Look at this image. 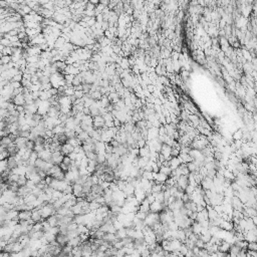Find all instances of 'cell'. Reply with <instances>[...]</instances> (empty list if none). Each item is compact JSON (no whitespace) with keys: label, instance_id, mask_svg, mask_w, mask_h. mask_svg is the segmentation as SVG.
Returning <instances> with one entry per match:
<instances>
[{"label":"cell","instance_id":"5bb4252c","mask_svg":"<svg viewBox=\"0 0 257 257\" xmlns=\"http://www.w3.org/2000/svg\"><path fill=\"white\" fill-rule=\"evenodd\" d=\"M7 152L9 154V157H16L18 153H19V149H18L16 145L13 143L12 145H10V146L7 148Z\"/></svg>","mask_w":257,"mask_h":257},{"label":"cell","instance_id":"ba28073f","mask_svg":"<svg viewBox=\"0 0 257 257\" xmlns=\"http://www.w3.org/2000/svg\"><path fill=\"white\" fill-rule=\"evenodd\" d=\"M51 154H52V152L50 151V150L45 149V150H43L41 153L38 154V158L41 159V160H43V161H45V162L51 163L50 162V161H51Z\"/></svg>","mask_w":257,"mask_h":257},{"label":"cell","instance_id":"e575fe53","mask_svg":"<svg viewBox=\"0 0 257 257\" xmlns=\"http://www.w3.org/2000/svg\"><path fill=\"white\" fill-rule=\"evenodd\" d=\"M8 158H9V154H8L7 150H4V151H2L1 153H0V162H2V161H6Z\"/></svg>","mask_w":257,"mask_h":257},{"label":"cell","instance_id":"52a82bcc","mask_svg":"<svg viewBox=\"0 0 257 257\" xmlns=\"http://www.w3.org/2000/svg\"><path fill=\"white\" fill-rule=\"evenodd\" d=\"M62 160H63V156L60 152H52L50 162L53 164V165L60 166V164L62 162Z\"/></svg>","mask_w":257,"mask_h":257},{"label":"cell","instance_id":"d590c367","mask_svg":"<svg viewBox=\"0 0 257 257\" xmlns=\"http://www.w3.org/2000/svg\"><path fill=\"white\" fill-rule=\"evenodd\" d=\"M188 250H189V249H188V247L186 246L185 244H182V245H181V247H180V248H179V253H180L183 257H185L186 253H187V252H188Z\"/></svg>","mask_w":257,"mask_h":257},{"label":"cell","instance_id":"6da1fadb","mask_svg":"<svg viewBox=\"0 0 257 257\" xmlns=\"http://www.w3.org/2000/svg\"><path fill=\"white\" fill-rule=\"evenodd\" d=\"M39 212L41 214V217L43 220H46L48 217L55 214V209L51 203H45L41 208L39 209Z\"/></svg>","mask_w":257,"mask_h":257},{"label":"cell","instance_id":"8fae6325","mask_svg":"<svg viewBox=\"0 0 257 257\" xmlns=\"http://www.w3.org/2000/svg\"><path fill=\"white\" fill-rule=\"evenodd\" d=\"M31 220L34 223H41L42 221H44L42 219L39 210H36V209H33L32 213H31Z\"/></svg>","mask_w":257,"mask_h":257},{"label":"cell","instance_id":"2e32d148","mask_svg":"<svg viewBox=\"0 0 257 257\" xmlns=\"http://www.w3.org/2000/svg\"><path fill=\"white\" fill-rule=\"evenodd\" d=\"M181 161L180 159L177 157V158H171L169 160V167L171 168V170H175L181 165Z\"/></svg>","mask_w":257,"mask_h":257},{"label":"cell","instance_id":"7c38bea8","mask_svg":"<svg viewBox=\"0 0 257 257\" xmlns=\"http://www.w3.org/2000/svg\"><path fill=\"white\" fill-rule=\"evenodd\" d=\"M31 213L32 211H21V212H18V221L19 220H24V221H27V220L31 219Z\"/></svg>","mask_w":257,"mask_h":257},{"label":"cell","instance_id":"f35d334b","mask_svg":"<svg viewBox=\"0 0 257 257\" xmlns=\"http://www.w3.org/2000/svg\"><path fill=\"white\" fill-rule=\"evenodd\" d=\"M74 97H76V99H81L83 97V95H85L83 90H74Z\"/></svg>","mask_w":257,"mask_h":257},{"label":"cell","instance_id":"603a6c76","mask_svg":"<svg viewBox=\"0 0 257 257\" xmlns=\"http://www.w3.org/2000/svg\"><path fill=\"white\" fill-rule=\"evenodd\" d=\"M163 191V184H159L157 182H155L154 185H152L151 187V192L152 193H159Z\"/></svg>","mask_w":257,"mask_h":257},{"label":"cell","instance_id":"b9f144b4","mask_svg":"<svg viewBox=\"0 0 257 257\" xmlns=\"http://www.w3.org/2000/svg\"><path fill=\"white\" fill-rule=\"evenodd\" d=\"M10 86L13 90H15V88H21V85H20V83H17V81H10Z\"/></svg>","mask_w":257,"mask_h":257},{"label":"cell","instance_id":"7a4b0ae2","mask_svg":"<svg viewBox=\"0 0 257 257\" xmlns=\"http://www.w3.org/2000/svg\"><path fill=\"white\" fill-rule=\"evenodd\" d=\"M55 241L60 247H64L69 244V238L67 234H62V233H57L55 235Z\"/></svg>","mask_w":257,"mask_h":257},{"label":"cell","instance_id":"83f0119b","mask_svg":"<svg viewBox=\"0 0 257 257\" xmlns=\"http://www.w3.org/2000/svg\"><path fill=\"white\" fill-rule=\"evenodd\" d=\"M99 207H101V205H99V204L97 203V202H95V201H92V202H90V203H88V208H90V212H95V211H97Z\"/></svg>","mask_w":257,"mask_h":257},{"label":"cell","instance_id":"d6986e66","mask_svg":"<svg viewBox=\"0 0 257 257\" xmlns=\"http://www.w3.org/2000/svg\"><path fill=\"white\" fill-rule=\"evenodd\" d=\"M81 244V237L79 236H77V237H74V238H71V239H69V242L67 245H69L70 247H78L79 245Z\"/></svg>","mask_w":257,"mask_h":257},{"label":"cell","instance_id":"74e56055","mask_svg":"<svg viewBox=\"0 0 257 257\" xmlns=\"http://www.w3.org/2000/svg\"><path fill=\"white\" fill-rule=\"evenodd\" d=\"M63 195H72V185H67V188L63 190Z\"/></svg>","mask_w":257,"mask_h":257},{"label":"cell","instance_id":"3957f363","mask_svg":"<svg viewBox=\"0 0 257 257\" xmlns=\"http://www.w3.org/2000/svg\"><path fill=\"white\" fill-rule=\"evenodd\" d=\"M171 151H172L171 146H169V145H167V144H162V148H161L160 154L164 157V159H165L166 161H169L170 159L172 158Z\"/></svg>","mask_w":257,"mask_h":257},{"label":"cell","instance_id":"e0dca14e","mask_svg":"<svg viewBox=\"0 0 257 257\" xmlns=\"http://www.w3.org/2000/svg\"><path fill=\"white\" fill-rule=\"evenodd\" d=\"M25 142H26V139L17 137L16 140L14 141V144L16 145L18 149L21 150V149H25Z\"/></svg>","mask_w":257,"mask_h":257},{"label":"cell","instance_id":"ab89813d","mask_svg":"<svg viewBox=\"0 0 257 257\" xmlns=\"http://www.w3.org/2000/svg\"><path fill=\"white\" fill-rule=\"evenodd\" d=\"M181 200H182V202H183L184 204L187 203V202H189V201H191V199H190V195H188L187 193L184 192V194L182 195V197H181Z\"/></svg>","mask_w":257,"mask_h":257},{"label":"cell","instance_id":"9c48e42d","mask_svg":"<svg viewBox=\"0 0 257 257\" xmlns=\"http://www.w3.org/2000/svg\"><path fill=\"white\" fill-rule=\"evenodd\" d=\"M74 148L71 146V145H69V143H67V144L64 145H61V150H60V153L62 154V156H69V155L70 153H72L74 152Z\"/></svg>","mask_w":257,"mask_h":257},{"label":"cell","instance_id":"f1b7e54d","mask_svg":"<svg viewBox=\"0 0 257 257\" xmlns=\"http://www.w3.org/2000/svg\"><path fill=\"white\" fill-rule=\"evenodd\" d=\"M11 62V56L10 55H2L0 58V64L2 65H7Z\"/></svg>","mask_w":257,"mask_h":257},{"label":"cell","instance_id":"30bf717a","mask_svg":"<svg viewBox=\"0 0 257 257\" xmlns=\"http://www.w3.org/2000/svg\"><path fill=\"white\" fill-rule=\"evenodd\" d=\"M12 144H13V142H12V140L9 138V136H4V137H2L1 139H0V146L5 150H7V148Z\"/></svg>","mask_w":257,"mask_h":257},{"label":"cell","instance_id":"4dcf8cb0","mask_svg":"<svg viewBox=\"0 0 257 257\" xmlns=\"http://www.w3.org/2000/svg\"><path fill=\"white\" fill-rule=\"evenodd\" d=\"M242 137H243V132L242 130H237L236 132H234L233 134V140L234 141H241L242 140Z\"/></svg>","mask_w":257,"mask_h":257},{"label":"cell","instance_id":"44dd1931","mask_svg":"<svg viewBox=\"0 0 257 257\" xmlns=\"http://www.w3.org/2000/svg\"><path fill=\"white\" fill-rule=\"evenodd\" d=\"M27 181H28V179L26 178L25 175H19V178H18L16 184L18 187H23V186H26Z\"/></svg>","mask_w":257,"mask_h":257},{"label":"cell","instance_id":"f6af8a7d","mask_svg":"<svg viewBox=\"0 0 257 257\" xmlns=\"http://www.w3.org/2000/svg\"><path fill=\"white\" fill-rule=\"evenodd\" d=\"M15 110H16V111H18V113H23L24 111V106H15Z\"/></svg>","mask_w":257,"mask_h":257},{"label":"cell","instance_id":"8d00e7d4","mask_svg":"<svg viewBox=\"0 0 257 257\" xmlns=\"http://www.w3.org/2000/svg\"><path fill=\"white\" fill-rule=\"evenodd\" d=\"M247 250H250V251H256L257 250L256 242H248V244H247Z\"/></svg>","mask_w":257,"mask_h":257},{"label":"cell","instance_id":"d6a6232c","mask_svg":"<svg viewBox=\"0 0 257 257\" xmlns=\"http://www.w3.org/2000/svg\"><path fill=\"white\" fill-rule=\"evenodd\" d=\"M135 217L138 218V219L141 220V221H145V219H146V217H147V213L140 212V211H138V212L135 213Z\"/></svg>","mask_w":257,"mask_h":257},{"label":"cell","instance_id":"4fadbf2b","mask_svg":"<svg viewBox=\"0 0 257 257\" xmlns=\"http://www.w3.org/2000/svg\"><path fill=\"white\" fill-rule=\"evenodd\" d=\"M231 244L227 241H221L219 245H218V252H229Z\"/></svg>","mask_w":257,"mask_h":257},{"label":"cell","instance_id":"60d3db41","mask_svg":"<svg viewBox=\"0 0 257 257\" xmlns=\"http://www.w3.org/2000/svg\"><path fill=\"white\" fill-rule=\"evenodd\" d=\"M195 246L198 247V248H200V249H204V247H205V243H204L201 239H198L196 242H195Z\"/></svg>","mask_w":257,"mask_h":257},{"label":"cell","instance_id":"ac0fdd59","mask_svg":"<svg viewBox=\"0 0 257 257\" xmlns=\"http://www.w3.org/2000/svg\"><path fill=\"white\" fill-rule=\"evenodd\" d=\"M45 221L48 223L50 227H57L58 226V221H57V218H56L55 214L50 216V217H48Z\"/></svg>","mask_w":257,"mask_h":257},{"label":"cell","instance_id":"8992f818","mask_svg":"<svg viewBox=\"0 0 257 257\" xmlns=\"http://www.w3.org/2000/svg\"><path fill=\"white\" fill-rule=\"evenodd\" d=\"M6 167H7V170H10L11 172L14 171L18 167L16 157H9L7 160H6Z\"/></svg>","mask_w":257,"mask_h":257},{"label":"cell","instance_id":"836d02e7","mask_svg":"<svg viewBox=\"0 0 257 257\" xmlns=\"http://www.w3.org/2000/svg\"><path fill=\"white\" fill-rule=\"evenodd\" d=\"M34 142H32V141H29V140H26L25 142V149L28 150V151H33V149H34Z\"/></svg>","mask_w":257,"mask_h":257},{"label":"cell","instance_id":"ee69618b","mask_svg":"<svg viewBox=\"0 0 257 257\" xmlns=\"http://www.w3.org/2000/svg\"><path fill=\"white\" fill-rule=\"evenodd\" d=\"M146 90L150 92V94H154V92H155V85H152V83H151V85H148Z\"/></svg>","mask_w":257,"mask_h":257},{"label":"cell","instance_id":"7bdbcfd3","mask_svg":"<svg viewBox=\"0 0 257 257\" xmlns=\"http://www.w3.org/2000/svg\"><path fill=\"white\" fill-rule=\"evenodd\" d=\"M48 92H49V95H51V97H55V95H57V88H51L50 90H48Z\"/></svg>","mask_w":257,"mask_h":257},{"label":"cell","instance_id":"d4e9b609","mask_svg":"<svg viewBox=\"0 0 257 257\" xmlns=\"http://www.w3.org/2000/svg\"><path fill=\"white\" fill-rule=\"evenodd\" d=\"M187 165V169L189 173H195V172H199V169L200 168H198L196 165H195L194 162H190L188 164H186Z\"/></svg>","mask_w":257,"mask_h":257},{"label":"cell","instance_id":"5b68a950","mask_svg":"<svg viewBox=\"0 0 257 257\" xmlns=\"http://www.w3.org/2000/svg\"><path fill=\"white\" fill-rule=\"evenodd\" d=\"M200 186L203 190H212L213 189V179L208 178V177H204V179L201 181Z\"/></svg>","mask_w":257,"mask_h":257},{"label":"cell","instance_id":"9a60e30c","mask_svg":"<svg viewBox=\"0 0 257 257\" xmlns=\"http://www.w3.org/2000/svg\"><path fill=\"white\" fill-rule=\"evenodd\" d=\"M12 103L14 104V106H24L25 104V99H24V97L22 94L18 95H16V97H14V99H13Z\"/></svg>","mask_w":257,"mask_h":257},{"label":"cell","instance_id":"4316f807","mask_svg":"<svg viewBox=\"0 0 257 257\" xmlns=\"http://www.w3.org/2000/svg\"><path fill=\"white\" fill-rule=\"evenodd\" d=\"M71 257H83V252H81V247H74L71 251Z\"/></svg>","mask_w":257,"mask_h":257},{"label":"cell","instance_id":"7402d4cb","mask_svg":"<svg viewBox=\"0 0 257 257\" xmlns=\"http://www.w3.org/2000/svg\"><path fill=\"white\" fill-rule=\"evenodd\" d=\"M76 138L78 139L79 142H81V144H83V143L86 142V141H88V139H90V135H88V133H86V132H83V131L81 134H78V135L76 136Z\"/></svg>","mask_w":257,"mask_h":257},{"label":"cell","instance_id":"277c9868","mask_svg":"<svg viewBox=\"0 0 257 257\" xmlns=\"http://www.w3.org/2000/svg\"><path fill=\"white\" fill-rule=\"evenodd\" d=\"M188 186H189L188 176H183V175H181V176L178 178V180H177V187L181 188L183 191H185Z\"/></svg>","mask_w":257,"mask_h":257},{"label":"cell","instance_id":"1f68e13d","mask_svg":"<svg viewBox=\"0 0 257 257\" xmlns=\"http://www.w3.org/2000/svg\"><path fill=\"white\" fill-rule=\"evenodd\" d=\"M142 178L146 179L148 181H153V172L151 171H144L142 175Z\"/></svg>","mask_w":257,"mask_h":257},{"label":"cell","instance_id":"ffe728a7","mask_svg":"<svg viewBox=\"0 0 257 257\" xmlns=\"http://www.w3.org/2000/svg\"><path fill=\"white\" fill-rule=\"evenodd\" d=\"M191 227H192V232L194 234H196V235H200V234H201L202 227H201V225H200L198 222L194 221V223H193V225Z\"/></svg>","mask_w":257,"mask_h":257},{"label":"cell","instance_id":"484cf974","mask_svg":"<svg viewBox=\"0 0 257 257\" xmlns=\"http://www.w3.org/2000/svg\"><path fill=\"white\" fill-rule=\"evenodd\" d=\"M159 172L162 173V174L166 175V176L170 177L171 176V173H172V170L170 167H165V166H161L160 168H159Z\"/></svg>","mask_w":257,"mask_h":257},{"label":"cell","instance_id":"bcb514c9","mask_svg":"<svg viewBox=\"0 0 257 257\" xmlns=\"http://www.w3.org/2000/svg\"><path fill=\"white\" fill-rule=\"evenodd\" d=\"M0 139H1V138H0Z\"/></svg>","mask_w":257,"mask_h":257},{"label":"cell","instance_id":"f546056e","mask_svg":"<svg viewBox=\"0 0 257 257\" xmlns=\"http://www.w3.org/2000/svg\"><path fill=\"white\" fill-rule=\"evenodd\" d=\"M61 163H63L64 165L69 166L70 169H71V167L74 165V161H72L69 156H64V157H63V160H62V162H61Z\"/></svg>","mask_w":257,"mask_h":257},{"label":"cell","instance_id":"cb8c5ba5","mask_svg":"<svg viewBox=\"0 0 257 257\" xmlns=\"http://www.w3.org/2000/svg\"><path fill=\"white\" fill-rule=\"evenodd\" d=\"M90 99L95 102H99V99H102V97H103L101 92H99V90H95V92H90Z\"/></svg>","mask_w":257,"mask_h":257}]
</instances>
